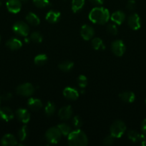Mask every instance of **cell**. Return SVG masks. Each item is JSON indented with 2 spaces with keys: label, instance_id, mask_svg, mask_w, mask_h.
Segmentation results:
<instances>
[{
  "label": "cell",
  "instance_id": "cell-18",
  "mask_svg": "<svg viewBox=\"0 0 146 146\" xmlns=\"http://www.w3.org/2000/svg\"><path fill=\"white\" fill-rule=\"evenodd\" d=\"M110 19L115 24L120 25L125 19V14L122 11H116L110 15Z\"/></svg>",
  "mask_w": 146,
  "mask_h": 146
},
{
  "label": "cell",
  "instance_id": "cell-25",
  "mask_svg": "<svg viewBox=\"0 0 146 146\" xmlns=\"http://www.w3.org/2000/svg\"><path fill=\"white\" fill-rule=\"evenodd\" d=\"M85 0H72V10L74 13L80 11L83 8Z\"/></svg>",
  "mask_w": 146,
  "mask_h": 146
},
{
  "label": "cell",
  "instance_id": "cell-24",
  "mask_svg": "<svg viewBox=\"0 0 146 146\" xmlns=\"http://www.w3.org/2000/svg\"><path fill=\"white\" fill-rule=\"evenodd\" d=\"M74 67V63L71 61H65L60 63L58 65V68L63 72H69Z\"/></svg>",
  "mask_w": 146,
  "mask_h": 146
},
{
  "label": "cell",
  "instance_id": "cell-8",
  "mask_svg": "<svg viewBox=\"0 0 146 146\" xmlns=\"http://www.w3.org/2000/svg\"><path fill=\"white\" fill-rule=\"evenodd\" d=\"M127 24L131 29L137 31L141 27V21L139 15L136 13L132 14L127 19Z\"/></svg>",
  "mask_w": 146,
  "mask_h": 146
},
{
  "label": "cell",
  "instance_id": "cell-30",
  "mask_svg": "<svg viewBox=\"0 0 146 146\" xmlns=\"http://www.w3.org/2000/svg\"><path fill=\"white\" fill-rule=\"evenodd\" d=\"M29 38L31 41L34 43H37V44L42 43L43 41L42 35L39 31H34V32L31 33L30 34Z\"/></svg>",
  "mask_w": 146,
  "mask_h": 146
},
{
  "label": "cell",
  "instance_id": "cell-12",
  "mask_svg": "<svg viewBox=\"0 0 146 146\" xmlns=\"http://www.w3.org/2000/svg\"><path fill=\"white\" fill-rule=\"evenodd\" d=\"M6 6L8 11L12 14L19 13L21 9V3L20 0H8L6 3Z\"/></svg>",
  "mask_w": 146,
  "mask_h": 146
},
{
  "label": "cell",
  "instance_id": "cell-4",
  "mask_svg": "<svg viewBox=\"0 0 146 146\" xmlns=\"http://www.w3.org/2000/svg\"><path fill=\"white\" fill-rule=\"evenodd\" d=\"M62 133L57 126L49 128L45 133V138L48 143L51 144H57L60 141Z\"/></svg>",
  "mask_w": 146,
  "mask_h": 146
},
{
  "label": "cell",
  "instance_id": "cell-44",
  "mask_svg": "<svg viewBox=\"0 0 146 146\" xmlns=\"http://www.w3.org/2000/svg\"><path fill=\"white\" fill-rule=\"evenodd\" d=\"M22 1H26V0H22Z\"/></svg>",
  "mask_w": 146,
  "mask_h": 146
},
{
  "label": "cell",
  "instance_id": "cell-26",
  "mask_svg": "<svg viewBox=\"0 0 146 146\" xmlns=\"http://www.w3.org/2000/svg\"><path fill=\"white\" fill-rule=\"evenodd\" d=\"M57 128H59V130L61 132L62 135H64V136H68L70 135V133L72 131V127L70 126L68 124L65 123H60L59 125H57Z\"/></svg>",
  "mask_w": 146,
  "mask_h": 146
},
{
  "label": "cell",
  "instance_id": "cell-10",
  "mask_svg": "<svg viewBox=\"0 0 146 146\" xmlns=\"http://www.w3.org/2000/svg\"><path fill=\"white\" fill-rule=\"evenodd\" d=\"M15 114L16 117L18 119V121H19L22 123L26 124L27 123H29V121H30L31 115H30V113H29V111L27 109H25V108H18L16 111Z\"/></svg>",
  "mask_w": 146,
  "mask_h": 146
},
{
  "label": "cell",
  "instance_id": "cell-27",
  "mask_svg": "<svg viewBox=\"0 0 146 146\" xmlns=\"http://www.w3.org/2000/svg\"><path fill=\"white\" fill-rule=\"evenodd\" d=\"M18 138L20 142H24L28 136V128L26 125H22L18 131Z\"/></svg>",
  "mask_w": 146,
  "mask_h": 146
},
{
  "label": "cell",
  "instance_id": "cell-29",
  "mask_svg": "<svg viewBox=\"0 0 146 146\" xmlns=\"http://www.w3.org/2000/svg\"><path fill=\"white\" fill-rule=\"evenodd\" d=\"M48 60V57L46 54H40L36 56L34 58V62L36 65L37 66H42L44 64H46V62Z\"/></svg>",
  "mask_w": 146,
  "mask_h": 146
},
{
  "label": "cell",
  "instance_id": "cell-42",
  "mask_svg": "<svg viewBox=\"0 0 146 146\" xmlns=\"http://www.w3.org/2000/svg\"><path fill=\"white\" fill-rule=\"evenodd\" d=\"M0 42H1V36H0Z\"/></svg>",
  "mask_w": 146,
  "mask_h": 146
},
{
  "label": "cell",
  "instance_id": "cell-20",
  "mask_svg": "<svg viewBox=\"0 0 146 146\" xmlns=\"http://www.w3.org/2000/svg\"><path fill=\"white\" fill-rule=\"evenodd\" d=\"M6 46L11 51H15L22 46V43L19 38H11L6 42Z\"/></svg>",
  "mask_w": 146,
  "mask_h": 146
},
{
  "label": "cell",
  "instance_id": "cell-43",
  "mask_svg": "<svg viewBox=\"0 0 146 146\" xmlns=\"http://www.w3.org/2000/svg\"><path fill=\"white\" fill-rule=\"evenodd\" d=\"M0 104H1V98H0Z\"/></svg>",
  "mask_w": 146,
  "mask_h": 146
},
{
  "label": "cell",
  "instance_id": "cell-5",
  "mask_svg": "<svg viewBox=\"0 0 146 146\" xmlns=\"http://www.w3.org/2000/svg\"><path fill=\"white\" fill-rule=\"evenodd\" d=\"M35 91L34 86L30 83H24L20 84L16 88V92L18 95L24 97H29L32 95Z\"/></svg>",
  "mask_w": 146,
  "mask_h": 146
},
{
  "label": "cell",
  "instance_id": "cell-34",
  "mask_svg": "<svg viewBox=\"0 0 146 146\" xmlns=\"http://www.w3.org/2000/svg\"><path fill=\"white\" fill-rule=\"evenodd\" d=\"M107 31L111 35L115 36L118 33V29L115 24H110L107 26Z\"/></svg>",
  "mask_w": 146,
  "mask_h": 146
},
{
  "label": "cell",
  "instance_id": "cell-28",
  "mask_svg": "<svg viewBox=\"0 0 146 146\" xmlns=\"http://www.w3.org/2000/svg\"><path fill=\"white\" fill-rule=\"evenodd\" d=\"M55 111L56 106L54 103L50 102V101L47 102L45 107H44V113H45L46 115H47V116H52V115H54Z\"/></svg>",
  "mask_w": 146,
  "mask_h": 146
},
{
  "label": "cell",
  "instance_id": "cell-14",
  "mask_svg": "<svg viewBox=\"0 0 146 146\" xmlns=\"http://www.w3.org/2000/svg\"><path fill=\"white\" fill-rule=\"evenodd\" d=\"M14 118V113L7 107H0V118L6 122L11 121Z\"/></svg>",
  "mask_w": 146,
  "mask_h": 146
},
{
  "label": "cell",
  "instance_id": "cell-13",
  "mask_svg": "<svg viewBox=\"0 0 146 146\" xmlns=\"http://www.w3.org/2000/svg\"><path fill=\"white\" fill-rule=\"evenodd\" d=\"M63 96L65 97L67 99L70 101H75L79 98V92L76 88L72 87H66L63 90Z\"/></svg>",
  "mask_w": 146,
  "mask_h": 146
},
{
  "label": "cell",
  "instance_id": "cell-45",
  "mask_svg": "<svg viewBox=\"0 0 146 146\" xmlns=\"http://www.w3.org/2000/svg\"><path fill=\"white\" fill-rule=\"evenodd\" d=\"M145 104H146V99H145Z\"/></svg>",
  "mask_w": 146,
  "mask_h": 146
},
{
  "label": "cell",
  "instance_id": "cell-41",
  "mask_svg": "<svg viewBox=\"0 0 146 146\" xmlns=\"http://www.w3.org/2000/svg\"><path fill=\"white\" fill-rule=\"evenodd\" d=\"M1 4H2V2H1V0H0V7L1 6Z\"/></svg>",
  "mask_w": 146,
  "mask_h": 146
},
{
  "label": "cell",
  "instance_id": "cell-2",
  "mask_svg": "<svg viewBox=\"0 0 146 146\" xmlns=\"http://www.w3.org/2000/svg\"><path fill=\"white\" fill-rule=\"evenodd\" d=\"M67 142L71 146H86L88 144V138L86 134L78 128L70 133L67 136Z\"/></svg>",
  "mask_w": 146,
  "mask_h": 146
},
{
  "label": "cell",
  "instance_id": "cell-16",
  "mask_svg": "<svg viewBox=\"0 0 146 146\" xmlns=\"http://www.w3.org/2000/svg\"><path fill=\"white\" fill-rule=\"evenodd\" d=\"M1 144L3 146H14L18 144L17 138L12 134L7 133L2 137Z\"/></svg>",
  "mask_w": 146,
  "mask_h": 146
},
{
  "label": "cell",
  "instance_id": "cell-33",
  "mask_svg": "<svg viewBox=\"0 0 146 146\" xmlns=\"http://www.w3.org/2000/svg\"><path fill=\"white\" fill-rule=\"evenodd\" d=\"M72 123L73 126L76 128V129H78L82 127L83 124L82 119L80 118V116L79 115H74V117L72 119Z\"/></svg>",
  "mask_w": 146,
  "mask_h": 146
},
{
  "label": "cell",
  "instance_id": "cell-31",
  "mask_svg": "<svg viewBox=\"0 0 146 146\" xmlns=\"http://www.w3.org/2000/svg\"><path fill=\"white\" fill-rule=\"evenodd\" d=\"M33 4L37 8L43 9L50 6V1L49 0H32Z\"/></svg>",
  "mask_w": 146,
  "mask_h": 146
},
{
  "label": "cell",
  "instance_id": "cell-6",
  "mask_svg": "<svg viewBox=\"0 0 146 146\" xmlns=\"http://www.w3.org/2000/svg\"><path fill=\"white\" fill-rule=\"evenodd\" d=\"M13 31L16 34L21 36H27L29 33V27L27 23L24 21H17L13 25L12 27Z\"/></svg>",
  "mask_w": 146,
  "mask_h": 146
},
{
  "label": "cell",
  "instance_id": "cell-36",
  "mask_svg": "<svg viewBox=\"0 0 146 146\" xmlns=\"http://www.w3.org/2000/svg\"><path fill=\"white\" fill-rule=\"evenodd\" d=\"M126 8L129 11H134L136 8V2L135 0H128L126 4Z\"/></svg>",
  "mask_w": 146,
  "mask_h": 146
},
{
  "label": "cell",
  "instance_id": "cell-35",
  "mask_svg": "<svg viewBox=\"0 0 146 146\" xmlns=\"http://www.w3.org/2000/svg\"><path fill=\"white\" fill-rule=\"evenodd\" d=\"M115 138H114L112 135H107L103 140V144L105 145H113L115 142Z\"/></svg>",
  "mask_w": 146,
  "mask_h": 146
},
{
  "label": "cell",
  "instance_id": "cell-11",
  "mask_svg": "<svg viewBox=\"0 0 146 146\" xmlns=\"http://www.w3.org/2000/svg\"><path fill=\"white\" fill-rule=\"evenodd\" d=\"M73 110L71 106H65L58 111V117L62 121H67L72 116Z\"/></svg>",
  "mask_w": 146,
  "mask_h": 146
},
{
  "label": "cell",
  "instance_id": "cell-38",
  "mask_svg": "<svg viewBox=\"0 0 146 146\" xmlns=\"http://www.w3.org/2000/svg\"><path fill=\"white\" fill-rule=\"evenodd\" d=\"M141 131L143 132V133L146 136V118L142 121Z\"/></svg>",
  "mask_w": 146,
  "mask_h": 146
},
{
  "label": "cell",
  "instance_id": "cell-19",
  "mask_svg": "<svg viewBox=\"0 0 146 146\" xmlns=\"http://www.w3.org/2000/svg\"><path fill=\"white\" fill-rule=\"evenodd\" d=\"M119 97L122 101L127 104H132L135 100V95L132 91H124L119 94Z\"/></svg>",
  "mask_w": 146,
  "mask_h": 146
},
{
  "label": "cell",
  "instance_id": "cell-39",
  "mask_svg": "<svg viewBox=\"0 0 146 146\" xmlns=\"http://www.w3.org/2000/svg\"><path fill=\"white\" fill-rule=\"evenodd\" d=\"M90 1H91L93 4H94V5L100 6L102 5V4L104 3V0H90Z\"/></svg>",
  "mask_w": 146,
  "mask_h": 146
},
{
  "label": "cell",
  "instance_id": "cell-1",
  "mask_svg": "<svg viewBox=\"0 0 146 146\" xmlns=\"http://www.w3.org/2000/svg\"><path fill=\"white\" fill-rule=\"evenodd\" d=\"M89 19L96 24H104L110 19V14L108 10L102 7H96L90 11Z\"/></svg>",
  "mask_w": 146,
  "mask_h": 146
},
{
  "label": "cell",
  "instance_id": "cell-40",
  "mask_svg": "<svg viewBox=\"0 0 146 146\" xmlns=\"http://www.w3.org/2000/svg\"><path fill=\"white\" fill-rule=\"evenodd\" d=\"M140 143H141V145H143V146H146V139H145V140H144V141H142V142Z\"/></svg>",
  "mask_w": 146,
  "mask_h": 146
},
{
  "label": "cell",
  "instance_id": "cell-22",
  "mask_svg": "<svg viewBox=\"0 0 146 146\" xmlns=\"http://www.w3.org/2000/svg\"><path fill=\"white\" fill-rule=\"evenodd\" d=\"M26 21L31 26H38L40 24V19L36 14L33 12H29L26 15Z\"/></svg>",
  "mask_w": 146,
  "mask_h": 146
},
{
  "label": "cell",
  "instance_id": "cell-21",
  "mask_svg": "<svg viewBox=\"0 0 146 146\" xmlns=\"http://www.w3.org/2000/svg\"><path fill=\"white\" fill-rule=\"evenodd\" d=\"M27 106L32 111H38L43 106L41 100L37 98H30L27 101Z\"/></svg>",
  "mask_w": 146,
  "mask_h": 146
},
{
  "label": "cell",
  "instance_id": "cell-9",
  "mask_svg": "<svg viewBox=\"0 0 146 146\" xmlns=\"http://www.w3.org/2000/svg\"><path fill=\"white\" fill-rule=\"evenodd\" d=\"M80 35L82 38L85 41H90L94 37V29L92 27L87 24H84L81 27Z\"/></svg>",
  "mask_w": 146,
  "mask_h": 146
},
{
  "label": "cell",
  "instance_id": "cell-32",
  "mask_svg": "<svg viewBox=\"0 0 146 146\" xmlns=\"http://www.w3.org/2000/svg\"><path fill=\"white\" fill-rule=\"evenodd\" d=\"M77 84H78V86L81 88H84L87 86V84H88V80H87V78L84 75H80L78 77H77Z\"/></svg>",
  "mask_w": 146,
  "mask_h": 146
},
{
  "label": "cell",
  "instance_id": "cell-7",
  "mask_svg": "<svg viewBox=\"0 0 146 146\" xmlns=\"http://www.w3.org/2000/svg\"><path fill=\"white\" fill-rule=\"evenodd\" d=\"M125 45L122 40L117 39L111 44V50L117 56H122L125 52Z\"/></svg>",
  "mask_w": 146,
  "mask_h": 146
},
{
  "label": "cell",
  "instance_id": "cell-23",
  "mask_svg": "<svg viewBox=\"0 0 146 146\" xmlns=\"http://www.w3.org/2000/svg\"><path fill=\"white\" fill-rule=\"evenodd\" d=\"M92 46L96 51H100V50H104L105 48L104 42L99 37H95V38H92Z\"/></svg>",
  "mask_w": 146,
  "mask_h": 146
},
{
  "label": "cell",
  "instance_id": "cell-15",
  "mask_svg": "<svg viewBox=\"0 0 146 146\" xmlns=\"http://www.w3.org/2000/svg\"><path fill=\"white\" fill-rule=\"evenodd\" d=\"M127 138L133 143H141L142 141L145 140V135L143 133H140L137 131L134 130H130L127 132Z\"/></svg>",
  "mask_w": 146,
  "mask_h": 146
},
{
  "label": "cell",
  "instance_id": "cell-37",
  "mask_svg": "<svg viewBox=\"0 0 146 146\" xmlns=\"http://www.w3.org/2000/svg\"><path fill=\"white\" fill-rule=\"evenodd\" d=\"M0 98H1V100H3V101H10L12 98V94L11 93H6V94H3Z\"/></svg>",
  "mask_w": 146,
  "mask_h": 146
},
{
  "label": "cell",
  "instance_id": "cell-17",
  "mask_svg": "<svg viewBox=\"0 0 146 146\" xmlns=\"http://www.w3.org/2000/svg\"><path fill=\"white\" fill-rule=\"evenodd\" d=\"M60 17H61V14L60 11L50 10L46 14L45 19L47 22L50 24H55L60 20Z\"/></svg>",
  "mask_w": 146,
  "mask_h": 146
},
{
  "label": "cell",
  "instance_id": "cell-3",
  "mask_svg": "<svg viewBox=\"0 0 146 146\" xmlns=\"http://www.w3.org/2000/svg\"><path fill=\"white\" fill-rule=\"evenodd\" d=\"M126 131V125L121 120H117L113 123L110 128V135L115 138H121Z\"/></svg>",
  "mask_w": 146,
  "mask_h": 146
}]
</instances>
